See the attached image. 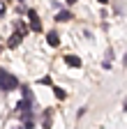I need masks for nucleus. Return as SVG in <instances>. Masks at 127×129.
Wrapping results in <instances>:
<instances>
[{
	"instance_id": "nucleus-1",
	"label": "nucleus",
	"mask_w": 127,
	"mask_h": 129,
	"mask_svg": "<svg viewBox=\"0 0 127 129\" xmlns=\"http://www.w3.org/2000/svg\"><path fill=\"white\" fill-rule=\"evenodd\" d=\"M14 88H19V81L14 78L12 74H7V72H0V90H3V92H9Z\"/></svg>"
},
{
	"instance_id": "nucleus-2",
	"label": "nucleus",
	"mask_w": 127,
	"mask_h": 129,
	"mask_svg": "<svg viewBox=\"0 0 127 129\" xmlns=\"http://www.w3.org/2000/svg\"><path fill=\"white\" fill-rule=\"evenodd\" d=\"M28 19H30V25H33L35 32H42V25H39V16L35 9H28Z\"/></svg>"
},
{
	"instance_id": "nucleus-3",
	"label": "nucleus",
	"mask_w": 127,
	"mask_h": 129,
	"mask_svg": "<svg viewBox=\"0 0 127 129\" xmlns=\"http://www.w3.org/2000/svg\"><path fill=\"white\" fill-rule=\"evenodd\" d=\"M65 62L69 67H81V58H76V55H65Z\"/></svg>"
},
{
	"instance_id": "nucleus-4",
	"label": "nucleus",
	"mask_w": 127,
	"mask_h": 129,
	"mask_svg": "<svg viewBox=\"0 0 127 129\" xmlns=\"http://www.w3.org/2000/svg\"><path fill=\"white\" fill-rule=\"evenodd\" d=\"M21 37H23V32L21 30H16V35H14L12 39H9V46L14 48V46H19V42H21Z\"/></svg>"
},
{
	"instance_id": "nucleus-5",
	"label": "nucleus",
	"mask_w": 127,
	"mask_h": 129,
	"mask_svg": "<svg viewBox=\"0 0 127 129\" xmlns=\"http://www.w3.org/2000/svg\"><path fill=\"white\" fill-rule=\"evenodd\" d=\"M46 42H49L51 46H58V44H60V39H58L56 32H49V35H46Z\"/></svg>"
},
{
	"instance_id": "nucleus-6",
	"label": "nucleus",
	"mask_w": 127,
	"mask_h": 129,
	"mask_svg": "<svg viewBox=\"0 0 127 129\" xmlns=\"http://www.w3.org/2000/svg\"><path fill=\"white\" fill-rule=\"evenodd\" d=\"M69 19H72L69 12H58V16H56V21H69Z\"/></svg>"
},
{
	"instance_id": "nucleus-7",
	"label": "nucleus",
	"mask_w": 127,
	"mask_h": 129,
	"mask_svg": "<svg viewBox=\"0 0 127 129\" xmlns=\"http://www.w3.org/2000/svg\"><path fill=\"white\" fill-rule=\"evenodd\" d=\"M53 94L58 97V99H65V90L62 88H53Z\"/></svg>"
},
{
	"instance_id": "nucleus-8",
	"label": "nucleus",
	"mask_w": 127,
	"mask_h": 129,
	"mask_svg": "<svg viewBox=\"0 0 127 129\" xmlns=\"http://www.w3.org/2000/svg\"><path fill=\"white\" fill-rule=\"evenodd\" d=\"M23 99L33 102V92H30V88H23Z\"/></svg>"
},
{
	"instance_id": "nucleus-9",
	"label": "nucleus",
	"mask_w": 127,
	"mask_h": 129,
	"mask_svg": "<svg viewBox=\"0 0 127 129\" xmlns=\"http://www.w3.org/2000/svg\"><path fill=\"white\" fill-rule=\"evenodd\" d=\"M99 3H102V5H106V3H109V0H99Z\"/></svg>"
},
{
	"instance_id": "nucleus-10",
	"label": "nucleus",
	"mask_w": 127,
	"mask_h": 129,
	"mask_svg": "<svg viewBox=\"0 0 127 129\" xmlns=\"http://www.w3.org/2000/svg\"><path fill=\"white\" fill-rule=\"evenodd\" d=\"M67 3H69V5H74V3H76V0H67Z\"/></svg>"
}]
</instances>
